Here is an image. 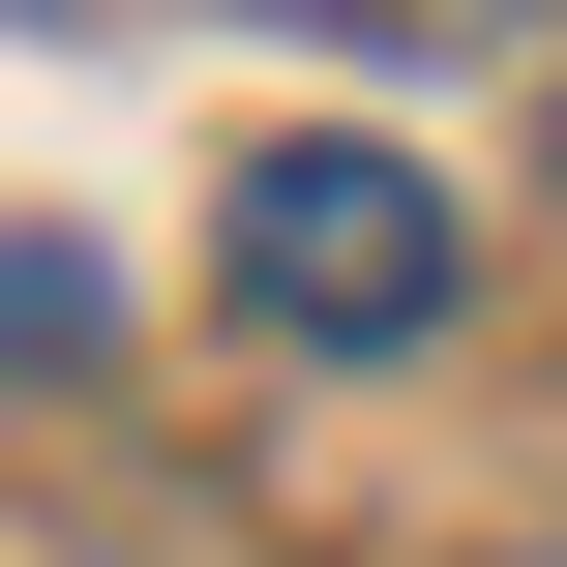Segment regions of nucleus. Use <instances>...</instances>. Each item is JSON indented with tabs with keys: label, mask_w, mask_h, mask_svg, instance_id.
<instances>
[{
	"label": "nucleus",
	"mask_w": 567,
	"mask_h": 567,
	"mask_svg": "<svg viewBox=\"0 0 567 567\" xmlns=\"http://www.w3.org/2000/svg\"><path fill=\"white\" fill-rule=\"evenodd\" d=\"M209 269H239V329H299V359H419L478 239H449L419 150H239V179H209Z\"/></svg>",
	"instance_id": "nucleus-1"
},
{
	"label": "nucleus",
	"mask_w": 567,
	"mask_h": 567,
	"mask_svg": "<svg viewBox=\"0 0 567 567\" xmlns=\"http://www.w3.org/2000/svg\"><path fill=\"white\" fill-rule=\"evenodd\" d=\"M90 329H120V299H90L60 239H0V359H90Z\"/></svg>",
	"instance_id": "nucleus-2"
},
{
	"label": "nucleus",
	"mask_w": 567,
	"mask_h": 567,
	"mask_svg": "<svg viewBox=\"0 0 567 567\" xmlns=\"http://www.w3.org/2000/svg\"><path fill=\"white\" fill-rule=\"evenodd\" d=\"M389 30H449V0H389Z\"/></svg>",
	"instance_id": "nucleus-3"
}]
</instances>
